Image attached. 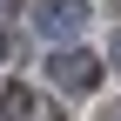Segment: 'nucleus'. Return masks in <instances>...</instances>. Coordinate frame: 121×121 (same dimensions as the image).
Here are the masks:
<instances>
[{"instance_id":"1","label":"nucleus","mask_w":121,"mask_h":121,"mask_svg":"<svg viewBox=\"0 0 121 121\" xmlns=\"http://www.w3.org/2000/svg\"><path fill=\"white\" fill-rule=\"evenodd\" d=\"M47 67H54V81H60V87H94V81H101V60H94V54H74V47H67V54H54Z\"/></svg>"},{"instance_id":"2","label":"nucleus","mask_w":121,"mask_h":121,"mask_svg":"<svg viewBox=\"0 0 121 121\" xmlns=\"http://www.w3.org/2000/svg\"><path fill=\"white\" fill-rule=\"evenodd\" d=\"M87 20L81 0H60V7H40V34H74V27Z\"/></svg>"},{"instance_id":"3","label":"nucleus","mask_w":121,"mask_h":121,"mask_svg":"<svg viewBox=\"0 0 121 121\" xmlns=\"http://www.w3.org/2000/svg\"><path fill=\"white\" fill-rule=\"evenodd\" d=\"M7 121H54V108H40L34 87H7Z\"/></svg>"},{"instance_id":"4","label":"nucleus","mask_w":121,"mask_h":121,"mask_svg":"<svg viewBox=\"0 0 121 121\" xmlns=\"http://www.w3.org/2000/svg\"><path fill=\"white\" fill-rule=\"evenodd\" d=\"M0 54H7V40H0Z\"/></svg>"}]
</instances>
